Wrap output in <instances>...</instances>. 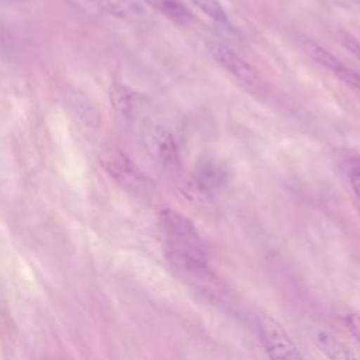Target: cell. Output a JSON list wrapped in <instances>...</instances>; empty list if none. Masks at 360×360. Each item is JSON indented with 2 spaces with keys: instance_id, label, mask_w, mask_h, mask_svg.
<instances>
[{
  "instance_id": "cell-1",
  "label": "cell",
  "mask_w": 360,
  "mask_h": 360,
  "mask_svg": "<svg viewBox=\"0 0 360 360\" xmlns=\"http://www.w3.org/2000/svg\"><path fill=\"white\" fill-rule=\"evenodd\" d=\"M165 240V256L179 271L194 276L207 273V252L194 224L174 210H163L158 217Z\"/></svg>"
},
{
  "instance_id": "cell-14",
  "label": "cell",
  "mask_w": 360,
  "mask_h": 360,
  "mask_svg": "<svg viewBox=\"0 0 360 360\" xmlns=\"http://www.w3.org/2000/svg\"><path fill=\"white\" fill-rule=\"evenodd\" d=\"M345 323L347 330L350 332L352 336L360 343V315L357 314H347L345 316Z\"/></svg>"
},
{
  "instance_id": "cell-3",
  "label": "cell",
  "mask_w": 360,
  "mask_h": 360,
  "mask_svg": "<svg viewBox=\"0 0 360 360\" xmlns=\"http://www.w3.org/2000/svg\"><path fill=\"white\" fill-rule=\"evenodd\" d=\"M256 325L270 360H304L290 335L276 319L266 314H260L256 319Z\"/></svg>"
},
{
  "instance_id": "cell-10",
  "label": "cell",
  "mask_w": 360,
  "mask_h": 360,
  "mask_svg": "<svg viewBox=\"0 0 360 360\" xmlns=\"http://www.w3.org/2000/svg\"><path fill=\"white\" fill-rule=\"evenodd\" d=\"M105 13L118 18H136L143 10L135 0H89Z\"/></svg>"
},
{
  "instance_id": "cell-12",
  "label": "cell",
  "mask_w": 360,
  "mask_h": 360,
  "mask_svg": "<svg viewBox=\"0 0 360 360\" xmlns=\"http://www.w3.org/2000/svg\"><path fill=\"white\" fill-rule=\"evenodd\" d=\"M205 15H208L211 20H214L218 24L226 25L228 24V15L225 10L222 8L219 0H191Z\"/></svg>"
},
{
  "instance_id": "cell-4",
  "label": "cell",
  "mask_w": 360,
  "mask_h": 360,
  "mask_svg": "<svg viewBox=\"0 0 360 360\" xmlns=\"http://www.w3.org/2000/svg\"><path fill=\"white\" fill-rule=\"evenodd\" d=\"M207 49L211 56L246 89L252 91H259L263 89V82L257 70L228 45L218 41H208Z\"/></svg>"
},
{
  "instance_id": "cell-15",
  "label": "cell",
  "mask_w": 360,
  "mask_h": 360,
  "mask_svg": "<svg viewBox=\"0 0 360 360\" xmlns=\"http://www.w3.org/2000/svg\"><path fill=\"white\" fill-rule=\"evenodd\" d=\"M349 184H350V188L360 205V172L359 170L352 169L349 172Z\"/></svg>"
},
{
  "instance_id": "cell-16",
  "label": "cell",
  "mask_w": 360,
  "mask_h": 360,
  "mask_svg": "<svg viewBox=\"0 0 360 360\" xmlns=\"http://www.w3.org/2000/svg\"><path fill=\"white\" fill-rule=\"evenodd\" d=\"M352 169H356V170L360 172V156H357V158L354 159V163H353V167H352Z\"/></svg>"
},
{
  "instance_id": "cell-9",
  "label": "cell",
  "mask_w": 360,
  "mask_h": 360,
  "mask_svg": "<svg viewBox=\"0 0 360 360\" xmlns=\"http://www.w3.org/2000/svg\"><path fill=\"white\" fill-rule=\"evenodd\" d=\"M153 8L159 10L166 18L179 24L188 25L193 21L191 11L183 4L181 0H143Z\"/></svg>"
},
{
  "instance_id": "cell-7",
  "label": "cell",
  "mask_w": 360,
  "mask_h": 360,
  "mask_svg": "<svg viewBox=\"0 0 360 360\" xmlns=\"http://www.w3.org/2000/svg\"><path fill=\"white\" fill-rule=\"evenodd\" d=\"M301 45L304 51L321 66L332 72L340 82L347 84L353 89H360V75L353 70L352 68L346 66L343 62H340L335 55H332L328 49L312 41L311 38L304 37L301 39Z\"/></svg>"
},
{
  "instance_id": "cell-2",
  "label": "cell",
  "mask_w": 360,
  "mask_h": 360,
  "mask_svg": "<svg viewBox=\"0 0 360 360\" xmlns=\"http://www.w3.org/2000/svg\"><path fill=\"white\" fill-rule=\"evenodd\" d=\"M100 165L107 174L125 191L134 195H149L153 181L117 146H107L100 152Z\"/></svg>"
},
{
  "instance_id": "cell-5",
  "label": "cell",
  "mask_w": 360,
  "mask_h": 360,
  "mask_svg": "<svg viewBox=\"0 0 360 360\" xmlns=\"http://www.w3.org/2000/svg\"><path fill=\"white\" fill-rule=\"evenodd\" d=\"M225 173L212 162L200 163L184 184V194L193 201H208L224 183Z\"/></svg>"
},
{
  "instance_id": "cell-11",
  "label": "cell",
  "mask_w": 360,
  "mask_h": 360,
  "mask_svg": "<svg viewBox=\"0 0 360 360\" xmlns=\"http://www.w3.org/2000/svg\"><path fill=\"white\" fill-rule=\"evenodd\" d=\"M110 103L118 114L122 117H131L135 110V94L128 86L122 83H112L110 87Z\"/></svg>"
},
{
  "instance_id": "cell-13",
  "label": "cell",
  "mask_w": 360,
  "mask_h": 360,
  "mask_svg": "<svg viewBox=\"0 0 360 360\" xmlns=\"http://www.w3.org/2000/svg\"><path fill=\"white\" fill-rule=\"evenodd\" d=\"M339 37H340V41H342V44L345 45V48L349 51V52H352L357 59H360V42L354 38V37H352V35H349L347 32H339Z\"/></svg>"
},
{
  "instance_id": "cell-8",
  "label": "cell",
  "mask_w": 360,
  "mask_h": 360,
  "mask_svg": "<svg viewBox=\"0 0 360 360\" xmlns=\"http://www.w3.org/2000/svg\"><path fill=\"white\" fill-rule=\"evenodd\" d=\"M314 339L319 350L329 360H357L356 356L350 352V349L329 332L319 330L315 333Z\"/></svg>"
},
{
  "instance_id": "cell-6",
  "label": "cell",
  "mask_w": 360,
  "mask_h": 360,
  "mask_svg": "<svg viewBox=\"0 0 360 360\" xmlns=\"http://www.w3.org/2000/svg\"><path fill=\"white\" fill-rule=\"evenodd\" d=\"M149 155L163 167L174 170L179 166V152L173 135L160 125H150L143 134Z\"/></svg>"
}]
</instances>
